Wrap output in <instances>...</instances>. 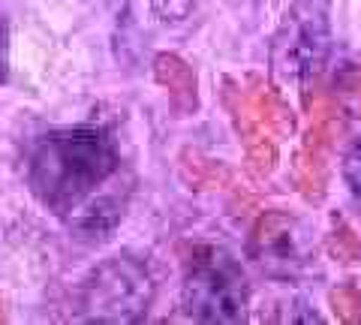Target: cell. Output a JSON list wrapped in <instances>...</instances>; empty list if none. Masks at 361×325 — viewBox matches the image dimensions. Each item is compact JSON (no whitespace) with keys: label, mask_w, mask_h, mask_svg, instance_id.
Instances as JSON below:
<instances>
[{"label":"cell","mask_w":361,"mask_h":325,"mask_svg":"<svg viewBox=\"0 0 361 325\" xmlns=\"http://www.w3.org/2000/svg\"><path fill=\"white\" fill-rule=\"evenodd\" d=\"M121 172V151L106 127L78 124L37 136L25 151L30 196L61 220H73Z\"/></svg>","instance_id":"6da1fadb"},{"label":"cell","mask_w":361,"mask_h":325,"mask_svg":"<svg viewBox=\"0 0 361 325\" xmlns=\"http://www.w3.org/2000/svg\"><path fill=\"white\" fill-rule=\"evenodd\" d=\"M331 54V0H292L271 39V75L283 87H307Z\"/></svg>","instance_id":"7a4b0ae2"},{"label":"cell","mask_w":361,"mask_h":325,"mask_svg":"<svg viewBox=\"0 0 361 325\" xmlns=\"http://www.w3.org/2000/svg\"><path fill=\"white\" fill-rule=\"evenodd\" d=\"M180 298L187 317L196 322H241L250 305V286L229 250L199 244L184 262Z\"/></svg>","instance_id":"3957f363"},{"label":"cell","mask_w":361,"mask_h":325,"mask_svg":"<svg viewBox=\"0 0 361 325\" xmlns=\"http://www.w3.org/2000/svg\"><path fill=\"white\" fill-rule=\"evenodd\" d=\"M151 301L154 277L133 253L103 259L78 289V310L87 322H139Z\"/></svg>","instance_id":"277c9868"},{"label":"cell","mask_w":361,"mask_h":325,"mask_svg":"<svg viewBox=\"0 0 361 325\" xmlns=\"http://www.w3.org/2000/svg\"><path fill=\"white\" fill-rule=\"evenodd\" d=\"M250 256L271 274H292L310 259L307 232L283 211H268L250 232Z\"/></svg>","instance_id":"5b68a950"},{"label":"cell","mask_w":361,"mask_h":325,"mask_svg":"<svg viewBox=\"0 0 361 325\" xmlns=\"http://www.w3.org/2000/svg\"><path fill=\"white\" fill-rule=\"evenodd\" d=\"M154 78L166 87L169 94V106L175 109L178 118H187L193 115L196 106H199V97H196V73L190 70L187 61H180L178 54H157L154 58Z\"/></svg>","instance_id":"8992f818"},{"label":"cell","mask_w":361,"mask_h":325,"mask_svg":"<svg viewBox=\"0 0 361 325\" xmlns=\"http://www.w3.org/2000/svg\"><path fill=\"white\" fill-rule=\"evenodd\" d=\"M334 317L346 325H361V293L355 286H337L329 293Z\"/></svg>","instance_id":"52a82bcc"},{"label":"cell","mask_w":361,"mask_h":325,"mask_svg":"<svg viewBox=\"0 0 361 325\" xmlns=\"http://www.w3.org/2000/svg\"><path fill=\"white\" fill-rule=\"evenodd\" d=\"M329 250L334 259H341V262H355L358 259V253H361V244L355 238V232L346 226V223H341L334 232H331V238H329Z\"/></svg>","instance_id":"ba28073f"},{"label":"cell","mask_w":361,"mask_h":325,"mask_svg":"<svg viewBox=\"0 0 361 325\" xmlns=\"http://www.w3.org/2000/svg\"><path fill=\"white\" fill-rule=\"evenodd\" d=\"M343 181L355 196H361V136L343 154Z\"/></svg>","instance_id":"9c48e42d"},{"label":"cell","mask_w":361,"mask_h":325,"mask_svg":"<svg viewBox=\"0 0 361 325\" xmlns=\"http://www.w3.org/2000/svg\"><path fill=\"white\" fill-rule=\"evenodd\" d=\"M151 9L160 18L166 21H180L190 16V9H193V0H148Z\"/></svg>","instance_id":"30bf717a"},{"label":"cell","mask_w":361,"mask_h":325,"mask_svg":"<svg viewBox=\"0 0 361 325\" xmlns=\"http://www.w3.org/2000/svg\"><path fill=\"white\" fill-rule=\"evenodd\" d=\"M226 4H253V0H226Z\"/></svg>","instance_id":"8fae6325"},{"label":"cell","mask_w":361,"mask_h":325,"mask_svg":"<svg viewBox=\"0 0 361 325\" xmlns=\"http://www.w3.org/2000/svg\"><path fill=\"white\" fill-rule=\"evenodd\" d=\"M6 82V73H4V66H0V85H4Z\"/></svg>","instance_id":"7c38bea8"}]
</instances>
